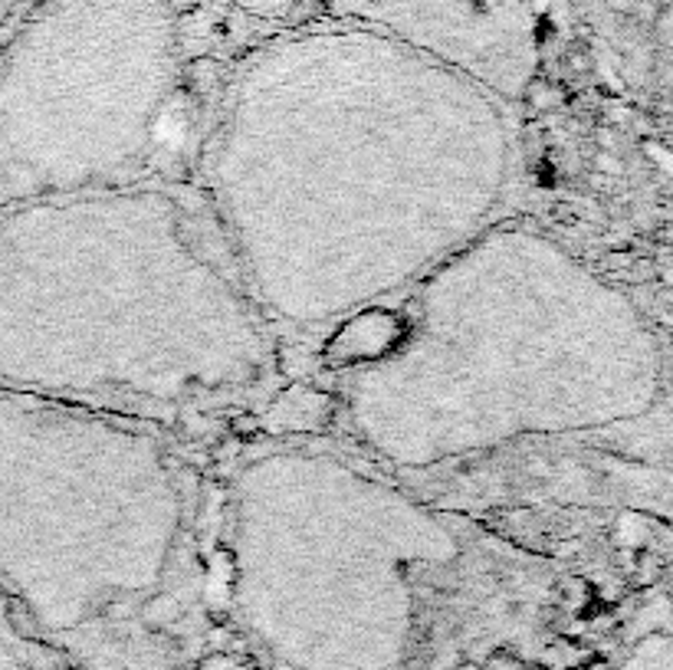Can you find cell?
<instances>
[{"mask_svg": "<svg viewBox=\"0 0 673 670\" xmlns=\"http://www.w3.org/2000/svg\"><path fill=\"white\" fill-rule=\"evenodd\" d=\"M217 499L164 427L0 391V595L69 670L220 651Z\"/></svg>", "mask_w": 673, "mask_h": 670, "instance_id": "5", "label": "cell"}, {"mask_svg": "<svg viewBox=\"0 0 673 670\" xmlns=\"http://www.w3.org/2000/svg\"><path fill=\"white\" fill-rule=\"evenodd\" d=\"M598 10L624 33V40H634V33H654L657 23H664L667 0H595Z\"/></svg>", "mask_w": 673, "mask_h": 670, "instance_id": "8", "label": "cell"}, {"mask_svg": "<svg viewBox=\"0 0 673 670\" xmlns=\"http://www.w3.org/2000/svg\"><path fill=\"white\" fill-rule=\"evenodd\" d=\"M217 493L220 625L263 670H466L568 608L565 565L346 441H254Z\"/></svg>", "mask_w": 673, "mask_h": 670, "instance_id": "3", "label": "cell"}, {"mask_svg": "<svg viewBox=\"0 0 673 670\" xmlns=\"http://www.w3.org/2000/svg\"><path fill=\"white\" fill-rule=\"evenodd\" d=\"M200 109L178 0H37L0 40V210L188 178Z\"/></svg>", "mask_w": 673, "mask_h": 670, "instance_id": "6", "label": "cell"}, {"mask_svg": "<svg viewBox=\"0 0 673 670\" xmlns=\"http://www.w3.org/2000/svg\"><path fill=\"white\" fill-rule=\"evenodd\" d=\"M188 178L282 342L408 293L512 218L519 106L358 20L256 40L200 109Z\"/></svg>", "mask_w": 673, "mask_h": 670, "instance_id": "1", "label": "cell"}, {"mask_svg": "<svg viewBox=\"0 0 673 670\" xmlns=\"http://www.w3.org/2000/svg\"><path fill=\"white\" fill-rule=\"evenodd\" d=\"M614 670H673L670 644V605L667 591L660 589L637 608L631 628L621 641Z\"/></svg>", "mask_w": 673, "mask_h": 670, "instance_id": "7", "label": "cell"}, {"mask_svg": "<svg viewBox=\"0 0 673 670\" xmlns=\"http://www.w3.org/2000/svg\"><path fill=\"white\" fill-rule=\"evenodd\" d=\"M33 4H37V0H0V40L17 27V20L23 17Z\"/></svg>", "mask_w": 673, "mask_h": 670, "instance_id": "10", "label": "cell"}, {"mask_svg": "<svg viewBox=\"0 0 673 670\" xmlns=\"http://www.w3.org/2000/svg\"><path fill=\"white\" fill-rule=\"evenodd\" d=\"M348 447L464 509L558 497L667 519L670 375L654 319L562 237L516 214L408 293L328 332Z\"/></svg>", "mask_w": 673, "mask_h": 670, "instance_id": "2", "label": "cell"}, {"mask_svg": "<svg viewBox=\"0 0 673 670\" xmlns=\"http://www.w3.org/2000/svg\"><path fill=\"white\" fill-rule=\"evenodd\" d=\"M282 339L191 178L0 210V391L184 431L276 388Z\"/></svg>", "mask_w": 673, "mask_h": 670, "instance_id": "4", "label": "cell"}, {"mask_svg": "<svg viewBox=\"0 0 673 670\" xmlns=\"http://www.w3.org/2000/svg\"><path fill=\"white\" fill-rule=\"evenodd\" d=\"M194 670H263V667H256L254 661L240 657L237 651H227V647H220V651H214L210 657H204V661H200Z\"/></svg>", "mask_w": 673, "mask_h": 670, "instance_id": "9", "label": "cell"}]
</instances>
